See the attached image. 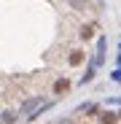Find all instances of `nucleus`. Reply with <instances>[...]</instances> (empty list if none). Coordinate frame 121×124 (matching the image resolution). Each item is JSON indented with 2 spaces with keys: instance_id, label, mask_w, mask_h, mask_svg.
I'll return each instance as SVG.
<instances>
[{
  "instance_id": "nucleus-1",
  "label": "nucleus",
  "mask_w": 121,
  "mask_h": 124,
  "mask_svg": "<svg viewBox=\"0 0 121 124\" xmlns=\"http://www.w3.org/2000/svg\"><path fill=\"white\" fill-rule=\"evenodd\" d=\"M105 49H108V40H105V35H100V38H97V54H94V59H92L97 68L105 62Z\"/></svg>"
},
{
  "instance_id": "nucleus-2",
  "label": "nucleus",
  "mask_w": 121,
  "mask_h": 124,
  "mask_svg": "<svg viewBox=\"0 0 121 124\" xmlns=\"http://www.w3.org/2000/svg\"><path fill=\"white\" fill-rule=\"evenodd\" d=\"M38 102H40V97H30V100H24L22 102V113H35V108H38Z\"/></svg>"
},
{
  "instance_id": "nucleus-3",
  "label": "nucleus",
  "mask_w": 121,
  "mask_h": 124,
  "mask_svg": "<svg viewBox=\"0 0 121 124\" xmlns=\"http://www.w3.org/2000/svg\"><path fill=\"white\" fill-rule=\"evenodd\" d=\"M94 70H97V65H94V62H89V68H86V73L81 76V84H89V81L94 78Z\"/></svg>"
},
{
  "instance_id": "nucleus-4",
  "label": "nucleus",
  "mask_w": 121,
  "mask_h": 124,
  "mask_svg": "<svg viewBox=\"0 0 121 124\" xmlns=\"http://www.w3.org/2000/svg\"><path fill=\"white\" fill-rule=\"evenodd\" d=\"M118 116L116 113H110V111H105V113H100V121H102V124H113Z\"/></svg>"
},
{
  "instance_id": "nucleus-5",
  "label": "nucleus",
  "mask_w": 121,
  "mask_h": 124,
  "mask_svg": "<svg viewBox=\"0 0 121 124\" xmlns=\"http://www.w3.org/2000/svg\"><path fill=\"white\" fill-rule=\"evenodd\" d=\"M81 59H84L81 51H70V65H81Z\"/></svg>"
},
{
  "instance_id": "nucleus-6",
  "label": "nucleus",
  "mask_w": 121,
  "mask_h": 124,
  "mask_svg": "<svg viewBox=\"0 0 121 124\" xmlns=\"http://www.w3.org/2000/svg\"><path fill=\"white\" fill-rule=\"evenodd\" d=\"M0 119H3L6 124H14V121H16V113H14V111H6V113L0 116Z\"/></svg>"
},
{
  "instance_id": "nucleus-7",
  "label": "nucleus",
  "mask_w": 121,
  "mask_h": 124,
  "mask_svg": "<svg viewBox=\"0 0 121 124\" xmlns=\"http://www.w3.org/2000/svg\"><path fill=\"white\" fill-rule=\"evenodd\" d=\"M67 86H70V84H67V81H65V78H62V81H57V84H54V89H57V92H65Z\"/></svg>"
},
{
  "instance_id": "nucleus-8",
  "label": "nucleus",
  "mask_w": 121,
  "mask_h": 124,
  "mask_svg": "<svg viewBox=\"0 0 121 124\" xmlns=\"http://www.w3.org/2000/svg\"><path fill=\"white\" fill-rule=\"evenodd\" d=\"M81 38L89 40V38H92V27H84V30H81Z\"/></svg>"
},
{
  "instance_id": "nucleus-9",
  "label": "nucleus",
  "mask_w": 121,
  "mask_h": 124,
  "mask_svg": "<svg viewBox=\"0 0 121 124\" xmlns=\"http://www.w3.org/2000/svg\"><path fill=\"white\" fill-rule=\"evenodd\" d=\"M110 78H113V81H118V84H121V68H118V70H113V73H110Z\"/></svg>"
},
{
  "instance_id": "nucleus-10",
  "label": "nucleus",
  "mask_w": 121,
  "mask_h": 124,
  "mask_svg": "<svg viewBox=\"0 0 121 124\" xmlns=\"http://www.w3.org/2000/svg\"><path fill=\"white\" fill-rule=\"evenodd\" d=\"M118 119H121V113H118Z\"/></svg>"
}]
</instances>
